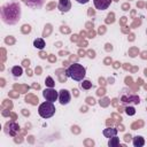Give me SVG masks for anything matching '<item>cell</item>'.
<instances>
[{"label":"cell","mask_w":147,"mask_h":147,"mask_svg":"<svg viewBox=\"0 0 147 147\" xmlns=\"http://www.w3.org/2000/svg\"><path fill=\"white\" fill-rule=\"evenodd\" d=\"M78 3H80V5H85V3H87L90 0H76Z\"/></svg>","instance_id":"d6986e66"},{"label":"cell","mask_w":147,"mask_h":147,"mask_svg":"<svg viewBox=\"0 0 147 147\" xmlns=\"http://www.w3.org/2000/svg\"><path fill=\"white\" fill-rule=\"evenodd\" d=\"M121 101H122L123 105H130V103L138 105V103L140 102V99H139L138 95H136V94H131V93L129 92V94H125V93L122 94V96H121Z\"/></svg>","instance_id":"8992f818"},{"label":"cell","mask_w":147,"mask_h":147,"mask_svg":"<svg viewBox=\"0 0 147 147\" xmlns=\"http://www.w3.org/2000/svg\"><path fill=\"white\" fill-rule=\"evenodd\" d=\"M67 77L76 80V82H83L86 75V69L80 64V63H74L68 67L65 70Z\"/></svg>","instance_id":"7a4b0ae2"},{"label":"cell","mask_w":147,"mask_h":147,"mask_svg":"<svg viewBox=\"0 0 147 147\" xmlns=\"http://www.w3.org/2000/svg\"><path fill=\"white\" fill-rule=\"evenodd\" d=\"M125 113L129 116H133L136 114V109L133 107H131V106H127V107H125Z\"/></svg>","instance_id":"e0dca14e"},{"label":"cell","mask_w":147,"mask_h":147,"mask_svg":"<svg viewBox=\"0 0 147 147\" xmlns=\"http://www.w3.org/2000/svg\"><path fill=\"white\" fill-rule=\"evenodd\" d=\"M42 96L45 98L46 101H51V102H55L59 99V92L55 91L53 87H47L42 91Z\"/></svg>","instance_id":"5b68a950"},{"label":"cell","mask_w":147,"mask_h":147,"mask_svg":"<svg viewBox=\"0 0 147 147\" xmlns=\"http://www.w3.org/2000/svg\"><path fill=\"white\" fill-rule=\"evenodd\" d=\"M57 8L61 13H68L71 9V2L70 0H59Z\"/></svg>","instance_id":"9c48e42d"},{"label":"cell","mask_w":147,"mask_h":147,"mask_svg":"<svg viewBox=\"0 0 147 147\" xmlns=\"http://www.w3.org/2000/svg\"><path fill=\"white\" fill-rule=\"evenodd\" d=\"M44 1L45 0H24V3L32 9H39L42 7Z\"/></svg>","instance_id":"30bf717a"},{"label":"cell","mask_w":147,"mask_h":147,"mask_svg":"<svg viewBox=\"0 0 147 147\" xmlns=\"http://www.w3.org/2000/svg\"><path fill=\"white\" fill-rule=\"evenodd\" d=\"M132 144L134 147H142L145 145V139L141 136H137L132 139Z\"/></svg>","instance_id":"7c38bea8"},{"label":"cell","mask_w":147,"mask_h":147,"mask_svg":"<svg viewBox=\"0 0 147 147\" xmlns=\"http://www.w3.org/2000/svg\"><path fill=\"white\" fill-rule=\"evenodd\" d=\"M117 132H118V130L116 127H107V129L103 130L102 133L106 138H113V137L117 136Z\"/></svg>","instance_id":"8fae6325"},{"label":"cell","mask_w":147,"mask_h":147,"mask_svg":"<svg viewBox=\"0 0 147 147\" xmlns=\"http://www.w3.org/2000/svg\"><path fill=\"white\" fill-rule=\"evenodd\" d=\"M11 74H13L14 77H20V76H22V74H23L22 67H18V65L13 67V68H11Z\"/></svg>","instance_id":"5bb4252c"},{"label":"cell","mask_w":147,"mask_h":147,"mask_svg":"<svg viewBox=\"0 0 147 147\" xmlns=\"http://www.w3.org/2000/svg\"><path fill=\"white\" fill-rule=\"evenodd\" d=\"M1 20L8 25H14L21 20V6L15 1L5 3L0 9Z\"/></svg>","instance_id":"6da1fadb"},{"label":"cell","mask_w":147,"mask_h":147,"mask_svg":"<svg viewBox=\"0 0 147 147\" xmlns=\"http://www.w3.org/2000/svg\"><path fill=\"white\" fill-rule=\"evenodd\" d=\"M55 106L54 102L51 101H45L39 105L38 107V114L42 117V118H49L55 114Z\"/></svg>","instance_id":"3957f363"},{"label":"cell","mask_w":147,"mask_h":147,"mask_svg":"<svg viewBox=\"0 0 147 147\" xmlns=\"http://www.w3.org/2000/svg\"><path fill=\"white\" fill-rule=\"evenodd\" d=\"M45 84H46L47 87H54L55 82H54V79H53L51 76H48V77H46V79H45Z\"/></svg>","instance_id":"2e32d148"},{"label":"cell","mask_w":147,"mask_h":147,"mask_svg":"<svg viewBox=\"0 0 147 147\" xmlns=\"http://www.w3.org/2000/svg\"><path fill=\"white\" fill-rule=\"evenodd\" d=\"M108 146L109 147H118L119 146V138H117L116 136L113 137V138H109Z\"/></svg>","instance_id":"9a60e30c"},{"label":"cell","mask_w":147,"mask_h":147,"mask_svg":"<svg viewBox=\"0 0 147 147\" xmlns=\"http://www.w3.org/2000/svg\"><path fill=\"white\" fill-rule=\"evenodd\" d=\"M70 100H71V94H70V92L68 90L62 88V90L59 91V102L62 106L68 105L70 102Z\"/></svg>","instance_id":"52a82bcc"},{"label":"cell","mask_w":147,"mask_h":147,"mask_svg":"<svg viewBox=\"0 0 147 147\" xmlns=\"http://www.w3.org/2000/svg\"><path fill=\"white\" fill-rule=\"evenodd\" d=\"M82 88H84V90H90L91 87H92V83L90 82V80H83V83H82Z\"/></svg>","instance_id":"ac0fdd59"},{"label":"cell","mask_w":147,"mask_h":147,"mask_svg":"<svg viewBox=\"0 0 147 147\" xmlns=\"http://www.w3.org/2000/svg\"><path fill=\"white\" fill-rule=\"evenodd\" d=\"M5 133L10 136V137H15L18 132H20V126L17 123L10 121V122H7L6 125H5V129H3Z\"/></svg>","instance_id":"277c9868"},{"label":"cell","mask_w":147,"mask_h":147,"mask_svg":"<svg viewBox=\"0 0 147 147\" xmlns=\"http://www.w3.org/2000/svg\"><path fill=\"white\" fill-rule=\"evenodd\" d=\"M45 40L42 39V38H37V39H34V41H33V46L37 48V49H44L45 48Z\"/></svg>","instance_id":"4fadbf2b"},{"label":"cell","mask_w":147,"mask_h":147,"mask_svg":"<svg viewBox=\"0 0 147 147\" xmlns=\"http://www.w3.org/2000/svg\"><path fill=\"white\" fill-rule=\"evenodd\" d=\"M111 1L113 0H93V3L98 10H105V9H108Z\"/></svg>","instance_id":"ba28073f"}]
</instances>
